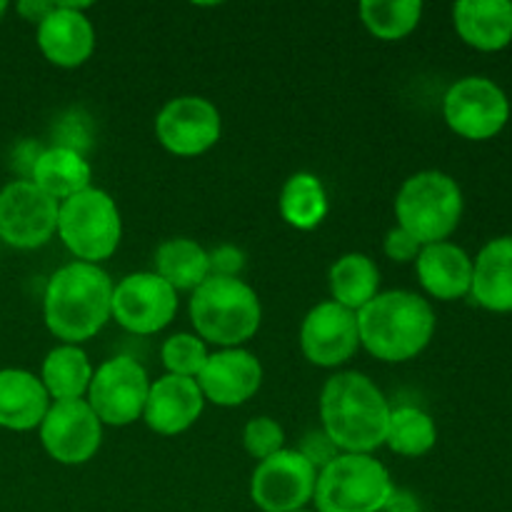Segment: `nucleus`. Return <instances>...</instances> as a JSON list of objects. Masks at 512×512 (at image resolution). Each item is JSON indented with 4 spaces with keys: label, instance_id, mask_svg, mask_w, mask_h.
Segmentation results:
<instances>
[{
    "label": "nucleus",
    "instance_id": "nucleus-8",
    "mask_svg": "<svg viewBox=\"0 0 512 512\" xmlns=\"http://www.w3.org/2000/svg\"><path fill=\"white\" fill-rule=\"evenodd\" d=\"M445 123L465 140H490L508 125L510 100L495 80L470 75L448 88L443 100Z\"/></svg>",
    "mask_w": 512,
    "mask_h": 512
},
{
    "label": "nucleus",
    "instance_id": "nucleus-19",
    "mask_svg": "<svg viewBox=\"0 0 512 512\" xmlns=\"http://www.w3.org/2000/svg\"><path fill=\"white\" fill-rule=\"evenodd\" d=\"M415 270L425 293L438 300H460L470 295L473 285V258L460 245L433 243L423 245L415 258Z\"/></svg>",
    "mask_w": 512,
    "mask_h": 512
},
{
    "label": "nucleus",
    "instance_id": "nucleus-28",
    "mask_svg": "<svg viewBox=\"0 0 512 512\" xmlns=\"http://www.w3.org/2000/svg\"><path fill=\"white\" fill-rule=\"evenodd\" d=\"M435 443H438V428H435V420L425 410L413 408V405L393 408L385 445L395 455L420 458V455L430 453L435 448Z\"/></svg>",
    "mask_w": 512,
    "mask_h": 512
},
{
    "label": "nucleus",
    "instance_id": "nucleus-22",
    "mask_svg": "<svg viewBox=\"0 0 512 512\" xmlns=\"http://www.w3.org/2000/svg\"><path fill=\"white\" fill-rule=\"evenodd\" d=\"M470 295L490 313H512V235L485 245L473 260Z\"/></svg>",
    "mask_w": 512,
    "mask_h": 512
},
{
    "label": "nucleus",
    "instance_id": "nucleus-30",
    "mask_svg": "<svg viewBox=\"0 0 512 512\" xmlns=\"http://www.w3.org/2000/svg\"><path fill=\"white\" fill-rule=\"evenodd\" d=\"M208 348L203 340L193 333H175L163 343L160 358H163L168 375H180V378H198L208 360Z\"/></svg>",
    "mask_w": 512,
    "mask_h": 512
},
{
    "label": "nucleus",
    "instance_id": "nucleus-24",
    "mask_svg": "<svg viewBox=\"0 0 512 512\" xmlns=\"http://www.w3.org/2000/svg\"><path fill=\"white\" fill-rule=\"evenodd\" d=\"M45 390L55 403L60 400H83L93 380V365L80 345H58L50 350L40 370Z\"/></svg>",
    "mask_w": 512,
    "mask_h": 512
},
{
    "label": "nucleus",
    "instance_id": "nucleus-7",
    "mask_svg": "<svg viewBox=\"0 0 512 512\" xmlns=\"http://www.w3.org/2000/svg\"><path fill=\"white\" fill-rule=\"evenodd\" d=\"M58 235L80 263L98 265L120 245L123 220L118 205L105 190L90 185L88 190L60 203Z\"/></svg>",
    "mask_w": 512,
    "mask_h": 512
},
{
    "label": "nucleus",
    "instance_id": "nucleus-34",
    "mask_svg": "<svg viewBox=\"0 0 512 512\" xmlns=\"http://www.w3.org/2000/svg\"><path fill=\"white\" fill-rule=\"evenodd\" d=\"M53 8V0H23V3H18V13L35 25H38L45 15L53 13Z\"/></svg>",
    "mask_w": 512,
    "mask_h": 512
},
{
    "label": "nucleus",
    "instance_id": "nucleus-35",
    "mask_svg": "<svg viewBox=\"0 0 512 512\" xmlns=\"http://www.w3.org/2000/svg\"><path fill=\"white\" fill-rule=\"evenodd\" d=\"M5 10H8V3H5V0H0V18L5 15Z\"/></svg>",
    "mask_w": 512,
    "mask_h": 512
},
{
    "label": "nucleus",
    "instance_id": "nucleus-25",
    "mask_svg": "<svg viewBox=\"0 0 512 512\" xmlns=\"http://www.w3.org/2000/svg\"><path fill=\"white\" fill-rule=\"evenodd\" d=\"M155 275H160L175 293L200 288L210 278L208 250L190 238L165 240L155 250Z\"/></svg>",
    "mask_w": 512,
    "mask_h": 512
},
{
    "label": "nucleus",
    "instance_id": "nucleus-26",
    "mask_svg": "<svg viewBox=\"0 0 512 512\" xmlns=\"http://www.w3.org/2000/svg\"><path fill=\"white\" fill-rule=\"evenodd\" d=\"M328 283L335 303L353 310V313H360L378 295L380 270L368 255L345 253L330 268Z\"/></svg>",
    "mask_w": 512,
    "mask_h": 512
},
{
    "label": "nucleus",
    "instance_id": "nucleus-36",
    "mask_svg": "<svg viewBox=\"0 0 512 512\" xmlns=\"http://www.w3.org/2000/svg\"><path fill=\"white\" fill-rule=\"evenodd\" d=\"M298 512H315V510H298Z\"/></svg>",
    "mask_w": 512,
    "mask_h": 512
},
{
    "label": "nucleus",
    "instance_id": "nucleus-13",
    "mask_svg": "<svg viewBox=\"0 0 512 512\" xmlns=\"http://www.w3.org/2000/svg\"><path fill=\"white\" fill-rule=\"evenodd\" d=\"M223 133L220 110L200 95L168 100L155 118V135L168 153L195 158L213 148Z\"/></svg>",
    "mask_w": 512,
    "mask_h": 512
},
{
    "label": "nucleus",
    "instance_id": "nucleus-16",
    "mask_svg": "<svg viewBox=\"0 0 512 512\" xmlns=\"http://www.w3.org/2000/svg\"><path fill=\"white\" fill-rule=\"evenodd\" d=\"M198 388L205 400L220 408H235L253 398L263 385V365L243 348H223L210 353L200 370Z\"/></svg>",
    "mask_w": 512,
    "mask_h": 512
},
{
    "label": "nucleus",
    "instance_id": "nucleus-17",
    "mask_svg": "<svg viewBox=\"0 0 512 512\" xmlns=\"http://www.w3.org/2000/svg\"><path fill=\"white\" fill-rule=\"evenodd\" d=\"M90 3H55L38 23V48L58 68H78L93 55L95 28L85 10Z\"/></svg>",
    "mask_w": 512,
    "mask_h": 512
},
{
    "label": "nucleus",
    "instance_id": "nucleus-29",
    "mask_svg": "<svg viewBox=\"0 0 512 512\" xmlns=\"http://www.w3.org/2000/svg\"><path fill=\"white\" fill-rule=\"evenodd\" d=\"M360 18L375 38L403 40L418 28L423 18V3L420 0H363Z\"/></svg>",
    "mask_w": 512,
    "mask_h": 512
},
{
    "label": "nucleus",
    "instance_id": "nucleus-1",
    "mask_svg": "<svg viewBox=\"0 0 512 512\" xmlns=\"http://www.w3.org/2000/svg\"><path fill=\"white\" fill-rule=\"evenodd\" d=\"M390 413L383 390L355 370L333 375L320 393L323 435L343 453L370 455L385 445Z\"/></svg>",
    "mask_w": 512,
    "mask_h": 512
},
{
    "label": "nucleus",
    "instance_id": "nucleus-9",
    "mask_svg": "<svg viewBox=\"0 0 512 512\" xmlns=\"http://www.w3.org/2000/svg\"><path fill=\"white\" fill-rule=\"evenodd\" d=\"M148 393L150 378L143 365L128 355H118L93 370L88 405L103 425L125 428L143 418Z\"/></svg>",
    "mask_w": 512,
    "mask_h": 512
},
{
    "label": "nucleus",
    "instance_id": "nucleus-20",
    "mask_svg": "<svg viewBox=\"0 0 512 512\" xmlns=\"http://www.w3.org/2000/svg\"><path fill=\"white\" fill-rule=\"evenodd\" d=\"M453 23L460 38L483 53H498L512 43L510 0H460L453 8Z\"/></svg>",
    "mask_w": 512,
    "mask_h": 512
},
{
    "label": "nucleus",
    "instance_id": "nucleus-14",
    "mask_svg": "<svg viewBox=\"0 0 512 512\" xmlns=\"http://www.w3.org/2000/svg\"><path fill=\"white\" fill-rule=\"evenodd\" d=\"M40 443L45 453L60 465H83L98 453L103 440V423L88 400L50 403L40 423Z\"/></svg>",
    "mask_w": 512,
    "mask_h": 512
},
{
    "label": "nucleus",
    "instance_id": "nucleus-11",
    "mask_svg": "<svg viewBox=\"0 0 512 512\" xmlns=\"http://www.w3.org/2000/svg\"><path fill=\"white\" fill-rule=\"evenodd\" d=\"M60 203L30 180H13L0 190V240L10 248H43L58 233Z\"/></svg>",
    "mask_w": 512,
    "mask_h": 512
},
{
    "label": "nucleus",
    "instance_id": "nucleus-12",
    "mask_svg": "<svg viewBox=\"0 0 512 512\" xmlns=\"http://www.w3.org/2000/svg\"><path fill=\"white\" fill-rule=\"evenodd\" d=\"M178 313V293L155 273L125 275L113 288L110 318L133 335H155Z\"/></svg>",
    "mask_w": 512,
    "mask_h": 512
},
{
    "label": "nucleus",
    "instance_id": "nucleus-3",
    "mask_svg": "<svg viewBox=\"0 0 512 512\" xmlns=\"http://www.w3.org/2000/svg\"><path fill=\"white\" fill-rule=\"evenodd\" d=\"M360 345L383 363H405L423 353L435 335V313L410 290L378 293L358 313Z\"/></svg>",
    "mask_w": 512,
    "mask_h": 512
},
{
    "label": "nucleus",
    "instance_id": "nucleus-31",
    "mask_svg": "<svg viewBox=\"0 0 512 512\" xmlns=\"http://www.w3.org/2000/svg\"><path fill=\"white\" fill-rule=\"evenodd\" d=\"M243 445L248 455H253L255 460H265L285 448V433L278 420L260 415V418H253L245 425Z\"/></svg>",
    "mask_w": 512,
    "mask_h": 512
},
{
    "label": "nucleus",
    "instance_id": "nucleus-33",
    "mask_svg": "<svg viewBox=\"0 0 512 512\" xmlns=\"http://www.w3.org/2000/svg\"><path fill=\"white\" fill-rule=\"evenodd\" d=\"M383 248H385V255H388L390 260H395V263H410V260L418 258L423 245H420L413 235L405 233L403 228H393L388 230V235H385Z\"/></svg>",
    "mask_w": 512,
    "mask_h": 512
},
{
    "label": "nucleus",
    "instance_id": "nucleus-6",
    "mask_svg": "<svg viewBox=\"0 0 512 512\" xmlns=\"http://www.w3.org/2000/svg\"><path fill=\"white\" fill-rule=\"evenodd\" d=\"M395 495L390 470L373 455L340 453L318 470L315 512H383Z\"/></svg>",
    "mask_w": 512,
    "mask_h": 512
},
{
    "label": "nucleus",
    "instance_id": "nucleus-5",
    "mask_svg": "<svg viewBox=\"0 0 512 512\" xmlns=\"http://www.w3.org/2000/svg\"><path fill=\"white\" fill-rule=\"evenodd\" d=\"M463 190L440 170L415 173L400 185L395 198V218L398 228L413 235L420 245L443 243L463 218Z\"/></svg>",
    "mask_w": 512,
    "mask_h": 512
},
{
    "label": "nucleus",
    "instance_id": "nucleus-2",
    "mask_svg": "<svg viewBox=\"0 0 512 512\" xmlns=\"http://www.w3.org/2000/svg\"><path fill=\"white\" fill-rule=\"evenodd\" d=\"M113 280L100 265H63L45 285L43 318L50 333L65 345H80L98 335L110 320Z\"/></svg>",
    "mask_w": 512,
    "mask_h": 512
},
{
    "label": "nucleus",
    "instance_id": "nucleus-18",
    "mask_svg": "<svg viewBox=\"0 0 512 512\" xmlns=\"http://www.w3.org/2000/svg\"><path fill=\"white\" fill-rule=\"evenodd\" d=\"M205 408V398L198 388V380L163 375L150 383L145 400L143 420L158 435H180L193 428Z\"/></svg>",
    "mask_w": 512,
    "mask_h": 512
},
{
    "label": "nucleus",
    "instance_id": "nucleus-23",
    "mask_svg": "<svg viewBox=\"0 0 512 512\" xmlns=\"http://www.w3.org/2000/svg\"><path fill=\"white\" fill-rule=\"evenodd\" d=\"M90 180H93V170H90L88 160L70 145H55V148L43 150L30 168V183L58 203L88 190Z\"/></svg>",
    "mask_w": 512,
    "mask_h": 512
},
{
    "label": "nucleus",
    "instance_id": "nucleus-21",
    "mask_svg": "<svg viewBox=\"0 0 512 512\" xmlns=\"http://www.w3.org/2000/svg\"><path fill=\"white\" fill-rule=\"evenodd\" d=\"M50 395L43 380L28 370H0V428L25 433L43 423Z\"/></svg>",
    "mask_w": 512,
    "mask_h": 512
},
{
    "label": "nucleus",
    "instance_id": "nucleus-32",
    "mask_svg": "<svg viewBox=\"0 0 512 512\" xmlns=\"http://www.w3.org/2000/svg\"><path fill=\"white\" fill-rule=\"evenodd\" d=\"M210 258V275L218 278H240L245 268V253L235 245H218L208 253Z\"/></svg>",
    "mask_w": 512,
    "mask_h": 512
},
{
    "label": "nucleus",
    "instance_id": "nucleus-4",
    "mask_svg": "<svg viewBox=\"0 0 512 512\" xmlns=\"http://www.w3.org/2000/svg\"><path fill=\"white\" fill-rule=\"evenodd\" d=\"M190 320L198 338L220 348H240L253 338L263 320L260 298L240 278L210 275L190 298Z\"/></svg>",
    "mask_w": 512,
    "mask_h": 512
},
{
    "label": "nucleus",
    "instance_id": "nucleus-15",
    "mask_svg": "<svg viewBox=\"0 0 512 512\" xmlns=\"http://www.w3.org/2000/svg\"><path fill=\"white\" fill-rule=\"evenodd\" d=\"M360 348L358 313L335 300L315 305L300 325V350L318 368L345 365Z\"/></svg>",
    "mask_w": 512,
    "mask_h": 512
},
{
    "label": "nucleus",
    "instance_id": "nucleus-27",
    "mask_svg": "<svg viewBox=\"0 0 512 512\" xmlns=\"http://www.w3.org/2000/svg\"><path fill=\"white\" fill-rule=\"evenodd\" d=\"M280 215L295 230H315L328 215V193L318 175L295 173L280 190Z\"/></svg>",
    "mask_w": 512,
    "mask_h": 512
},
{
    "label": "nucleus",
    "instance_id": "nucleus-10",
    "mask_svg": "<svg viewBox=\"0 0 512 512\" xmlns=\"http://www.w3.org/2000/svg\"><path fill=\"white\" fill-rule=\"evenodd\" d=\"M318 468L303 450H280L260 460L250 478V498L263 512H298L315 495Z\"/></svg>",
    "mask_w": 512,
    "mask_h": 512
}]
</instances>
